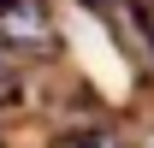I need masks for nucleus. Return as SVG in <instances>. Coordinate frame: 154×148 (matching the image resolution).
Segmentation results:
<instances>
[{
  "mask_svg": "<svg viewBox=\"0 0 154 148\" xmlns=\"http://www.w3.org/2000/svg\"><path fill=\"white\" fill-rule=\"evenodd\" d=\"M0 42L24 48V54H48L54 48V18L42 0H0Z\"/></svg>",
  "mask_w": 154,
  "mask_h": 148,
  "instance_id": "obj_1",
  "label": "nucleus"
},
{
  "mask_svg": "<svg viewBox=\"0 0 154 148\" xmlns=\"http://www.w3.org/2000/svg\"><path fill=\"white\" fill-rule=\"evenodd\" d=\"M0 148H6V142H0Z\"/></svg>",
  "mask_w": 154,
  "mask_h": 148,
  "instance_id": "obj_2",
  "label": "nucleus"
}]
</instances>
